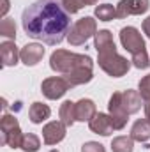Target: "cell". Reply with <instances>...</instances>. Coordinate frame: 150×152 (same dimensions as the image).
I'll use <instances>...</instances> for the list:
<instances>
[{"label":"cell","instance_id":"6da1fadb","mask_svg":"<svg viewBox=\"0 0 150 152\" xmlns=\"http://www.w3.org/2000/svg\"><path fill=\"white\" fill-rule=\"evenodd\" d=\"M21 25L28 37L50 46L60 44L71 30V14L57 0H37L21 14Z\"/></svg>","mask_w":150,"mask_h":152},{"label":"cell","instance_id":"7a4b0ae2","mask_svg":"<svg viewBox=\"0 0 150 152\" xmlns=\"http://www.w3.org/2000/svg\"><path fill=\"white\" fill-rule=\"evenodd\" d=\"M50 67L55 73L69 75L71 71L79 69V67L94 69V60H92V57L83 55V53H73L67 50H55L50 57Z\"/></svg>","mask_w":150,"mask_h":152},{"label":"cell","instance_id":"3957f363","mask_svg":"<svg viewBox=\"0 0 150 152\" xmlns=\"http://www.w3.org/2000/svg\"><path fill=\"white\" fill-rule=\"evenodd\" d=\"M95 34H97V20H94L92 16H85V18H79L71 27L67 42L71 46H81Z\"/></svg>","mask_w":150,"mask_h":152},{"label":"cell","instance_id":"277c9868","mask_svg":"<svg viewBox=\"0 0 150 152\" xmlns=\"http://www.w3.org/2000/svg\"><path fill=\"white\" fill-rule=\"evenodd\" d=\"M97 62H99V67L111 78H120V76H125L131 69V60H127L125 57L118 55L117 51L111 53H104V55H99L97 57Z\"/></svg>","mask_w":150,"mask_h":152},{"label":"cell","instance_id":"5b68a950","mask_svg":"<svg viewBox=\"0 0 150 152\" xmlns=\"http://www.w3.org/2000/svg\"><path fill=\"white\" fill-rule=\"evenodd\" d=\"M69 88L71 87L64 76H50V78L42 80V83H41V92L50 101H57V99L64 97Z\"/></svg>","mask_w":150,"mask_h":152},{"label":"cell","instance_id":"8992f818","mask_svg":"<svg viewBox=\"0 0 150 152\" xmlns=\"http://www.w3.org/2000/svg\"><path fill=\"white\" fill-rule=\"evenodd\" d=\"M120 42L125 48V51H129L131 55L140 53L145 50V39L140 34V30L136 27H124L120 30Z\"/></svg>","mask_w":150,"mask_h":152},{"label":"cell","instance_id":"52a82bcc","mask_svg":"<svg viewBox=\"0 0 150 152\" xmlns=\"http://www.w3.org/2000/svg\"><path fill=\"white\" fill-rule=\"evenodd\" d=\"M108 112H110L115 131H122L129 120V113L122 106V92H113V96L108 101Z\"/></svg>","mask_w":150,"mask_h":152},{"label":"cell","instance_id":"ba28073f","mask_svg":"<svg viewBox=\"0 0 150 152\" xmlns=\"http://www.w3.org/2000/svg\"><path fill=\"white\" fill-rule=\"evenodd\" d=\"M67 134V126L62 120H51L42 127V142L46 145L60 143Z\"/></svg>","mask_w":150,"mask_h":152},{"label":"cell","instance_id":"9c48e42d","mask_svg":"<svg viewBox=\"0 0 150 152\" xmlns=\"http://www.w3.org/2000/svg\"><path fill=\"white\" fill-rule=\"evenodd\" d=\"M150 9V0H120L117 5V18H127L131 14H145Z\"/></svg>","mask_w":150,"mask_h":152},{"label":"cell","instance_id":"30bf717a","mask_svg":"<svg viewBox=\"0 0 150 152\" xmlns=\"http://www.w3.org/2000/svg\"><path fill=\"white\" fill-rule=\"evenodd\" d=\"M42 57H44V48H42V44H39V42H28V44H25V46L21 48V51H20V58H21V62H23L27 67L37 66L39 62L42 60Z\"/></svg>","mask_w":150,"mask_h":152},{"label":"cell","instance_id":"8fae6325","mask_svg":"<svg viewBox=\"0 0 150 152\" xmlns=\"http://www.w3.org/2000/svg\"><path fill=\"white\" fill-rule=\"evenodd\" d=\"M88 127H90L92 133L101 134V136H110L113 131H115L110 113H101V112L94 115V118L88 122Z\"/></svg>","mask_w":150,"mask_h":152},{"label":"cell","instance_id":"7c38bea8","mask_svg":"<svg viewBox=\"0 0 150 152\" xmlns=\"http://www.w3.org/2000/svg\"><path fill=\"white\" fill-rule=\"evenodd\" d=\"M20 51L14 41H4L0 44V58H2V66L4 67H12L16 66L21 58H20Z\"/></svg>","mask_w":150,"mask_h":152},{"label":"cell","instance_id":"4fadbf2b","mask_svg":"<svg viewBox=\"0 0 150 152\" xmlns=\"http://www.w3.org/2000/svg\"><path fill=\"white\" fill-rule=\"evenodd\" d=\"M94 48L97 50V55H104V53L117 51L113 36H111V32H110L108 28L97 30V34L94 36Z\"/></svg>","mask_w":150,"mask_h":152},{"label":"cell","instance_id":"5bb4252c","mask_svg":"<svg viewBox=\"0 0 150 152\" xmlns=\"http://www.w3.org/2000/svg\"><path fill=\"white\" fill-rule=\"evenodd\" d=\"M122 106L129 115L138 113L141 110V96H140V92L138 90H131V88L124 90L122 92Z\"/></svg>","mask_w":150,"mask_h":152},{"label":"cell","instance_id":"9a60e30c","mask_svg":"<svg viewBox=\"0 0 150 152\" xmlns=\"http://www.w3.org/2000/svg\"><path fill=\"white\" fill-rule=\"evenodd\" d=\"M95 113H97V108L92 99H79L76 103V120L78 122H90Z\"/></svg>","mask_w":150,"mask_h":152},{"label":"cell","instance_id":"2e32d148","mask_svg":"<svg viewBox=\"0 0 150 152\" xmlns=\"http://www.w3.org/2000/svg\"><path fill=\"white\" fill-rule=\"evenodd\" d=\"M129 136H131L134 142L147 143L150 140V120L149 118H138V120L133 124Z\"/></svg>","mask_w":150,"mask_h":152},{"label":"cell","instance_id":"e0dca14e","mask_svg":"<svg viewBox=\"0 0 150 152\" xmlns=\"http://www.w3.org/2000/svg\"><path fill=\"white\" fill-rule=\"evenodd\" d=\"M64 78L67 80L69 87L73 88V87H78V85L90 83V81L94 80V73H92V69H88V67H79V69L71 71L69 75H64Z\"/></svg>","mask_w":150,"mask_h":152},{"label":"cell","instance_id":"ac0fdd59","mask_svg":"<svg viewBox=\"0 0 150 152\" xmlns=\"http://www.w3.org/2000/svg\"><path fill=\"white\" fill-rule=\"evenodd\" d=\"M51 115V108L41 101H36L30 104L28 108V117H30V122L32 124H42L44 120H48Z\"/></svg>","mask_w":150,"mask_h":152},{"label":"cell","instance_id":"d6986e66","mask_svg":"<svg viewBox=\"0 0 150 152\" xmlns=\"http://www.w3.org/2000/svg\"><path fill=\"white\" fill-rule=\"evenodd\" d=\"M58 117H60V120H62L67 127H73V124L76 122V103H73L71 99L64 101V103L60 104Z\"/></svg>","mask_w":150,"mask_h":152},{"label":"cell","instance_id":"ffe728a7","mask_svg":"<svg viewBox=\"0 0 150 152\" xmlns=\"http://www.w3.org/2000/svg\"><path fill=\"white\" fill-rule=\"evenodd\" d=\"M94 16L99 21H111L117 18V7H113L111 4H99L94 9Z\"/></svg>","mask_w":150,"mask_h":152},{"label":"cell","instance_id":"44dd1931","mask_svg":"<svg viewBox=\"0 0 150 152\" xmlns=\"http://www.w3.org/2000/svg\"><path fill=\"white\" fill-rule=\"evenodd\" d=\"M113 152H133L134 151V140L131 136H117L111 140Z\"/></svg>","mask_w":150,"mask_h":152},{"label":"cell","instance_id":"7402d4cb","mask_svg":"<svg viewBox=\"0 0 150 152\" xmlns=\"http://www.w3.org/2000/svg\"><path fill=\"white\" fill-rule=\"evenodd\" d=\"M97 0H62V7L69 12V14H76L78 11H81L83 7L88 5H95Z\"/></svg>","mask_w":150,"mask_h":152},{"label":"cell","instance_id":"603a6c76","mask_svg":"<svg viewBox=\"0 0 150 152\" xmlns=\"http://www.w3.org/2000/svg\"><path fill=\"white\" fill-rule=\"evenodd\" d=\"M41 147V138L34 133H27L23 134V142H21V151L23 152H37Z\"/></svg>","mask_w":150,"mask_h":152},{"label":"cell","instance_id":"cb8c5ba5","mask_svg":"<svg viewBox=\"0 0 150 152\" xmlns=\"http://www.w3.org/2000/svg\"><path fill=\"white\" fill-rule=\"evenodd\" d=\"M0 36L7 37L9 41H14L16 39V25H14V20L2 18V21H0Z\"/></svg>","mask_w":150,"mask_h":152},{"label":"cell","instance_id":"d4e9b609","mask_svg":"<svg viewBox=\"0 0 150 152\" xmlns=\"http://www.w3.org/2000/svg\"><path fill=\"white\" fill-rule=\"evenodd\" d=\"M131 62H133V66H134L136 69H149L150 58H149L147 50H143V51H140V53H134L133 58H131Z\"/></svg>","mask_w":150,"mask_h":152},{"label":"cell","instance_id":"484cf974","mask_svg":"<svg viewBox=\"0 0 150 152\" xmlns=\"http://www.w3.org/2000/svg\"><path fill=\"white\" fill-rule=\"evenodd\" d=\"M138 92H140V96H141L143 101H150V73L140 80V83H138Z\"/></svg>","mask_w":150,"mask_h":152},{"label":"cell","instance_id":"4316f807","mask_svg":"<svg viewBox=\"0 0 150 152\" xmlns=\"http://www.w3.org/2000/svg\"><path fill=\"white\" fill-rule=\"evenodd\" d=\"M81 152H106V149L99 142H87V143H83Z\"/></svg>","mask_w":150,"mask_h":152},{"label":"cell","instance_id":"83f0119b","mask_svg":"<svg viewBox=\"0 0 150 152\" xmlns=\"http://www.w3.org/2000/svg\"><path fill=\"white\" fill-rule=\"evenodd\" d=\"M141 28H143V34H145V36L150 39V16L143 20V23H141Z\"/></svg>","mask_w":150,"mask_h":152},{"label":"cell","instance_id":"f1b7e54d","mask_svg":"<svg viewBox=\"0 0 150 152\" xmlns=\"http://www.w3.org/2000/svg\"><path fill=\"white\" fill-rule=\"evenodd\" d=\"M9 7H11V2H9V0H2V9H0V16H2V18H5Z\"/></svg>","mask_w":150,"mask_h":152},{"label":"cell","instance_id":"f546056e","mask_svg":"<svg viewBox=\"0 0 150 152\" xmlns=\"http://www.w3.org/2000/svg\"><path fill=\"white\" fill-rule=\"evenodd\" d=\"M145 118H149L150 120V101L145 103Z\"/></svg>","mask_w":150,"mask_h":152},{"label":"cell","instance_id":"4dcf8cb0","mask_svg":"<svg viewBox=\"0 0 150 152\" xmlns=\"http://www.w3.org/2000/svg\"><path fill=\"white\" fill-rule=\"evenodd\" d=\"M50 152H58V151H57V149H53V151H50Z\"/></svg>","mask_w":150,"mask_h":152}]
</instances>
